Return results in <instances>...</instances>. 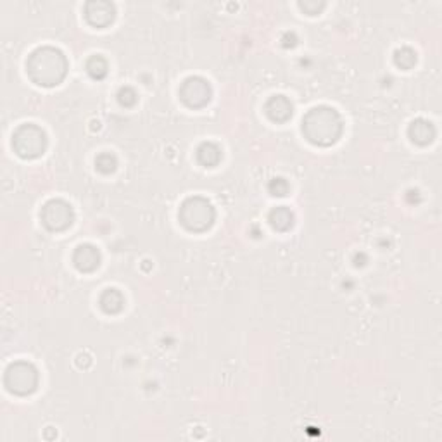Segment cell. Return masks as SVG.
I'll list each match as a JSON object with an SVG mask.
<instances>
[{
    "label": "cell",
    "mask_w": 442,
    "mask_h": 442,
    "mask_svg": "<svg viewBox=\"0 0 442 442\" xmlns=\"http://www.w3.org/2000/svg\"><path fill=\"white\" fill-rule=\"evenodd\" d=\"M66 56L59 48L44 45L35 48L26 60V73L30 80L39 86H58L67 74Z\"/></svg>",
    "instance_id": "6da1fadb"
},
{
    "label": "cell",
    "mask_w": 442,
    "mask_h": 442,
    "mask_svg": "<svg viewBox=\"0 0 442 442\" xmlns=\"http://www.w3.org/2000/svg\"><path fill=\"white\" fill-rule=\"evenodd\" d=\"M344 131V121L334 108L318 105L309 109L302 118V134L313 145L330 147L339 142Z\"/></svg>",
    "instance_id": "7a4b0ae2"
},
{
    "label": "cell",
    "mask_w": 442,
    "mask_h": 442,
    "mask_svg": "<svg viewBox=\"0 0 442 442\" xmlns=\"http://www.w3.org/2000/svg\"><path fill=\"white\" fill-rule=\"evenodd\" d=\"M178 220L180 225L188 232L202 233L213 226L214 220H216V211L207 199L194 195V197H187L181 202Z\"/></svg>",
    "instance_id": "3957f363"
},
{
    "label": "cell",
    "mask_w": 442,
    "mask_h": 442,
    "mask_svg": "<svg viewBox=\"0 0 442 442\" xmlns=\"http://www.w3.org/2000/svg\"><path fill=\"white\" fill-rule=\"evenodd\" d=\"M47 134L39 124L26 123L13 134V149L22 160H37L47 150Z\"/></svg>",
    "instance_id": "277c9868"
},
{
    "label": "cell",
    "mask_w": 442,
    "mask_h": 442,
    "mask_svg": "<svg viewBox=\"0 0 442 442\" xmlns=\"http://www.w3.org/2000/svg\"><path fill=\"white\" fill-rule=\"evenodd\" d=\"M39 370L30 361H14L4 373V385L16 396H30L39 387Z\"/></svg>",
    "instance_id": "5b68a950"
},
{
    "label": "cell",
    "mask_w": 442,
    "mask_h": 442,
    "mask_svg": "<svg viewBox=\"0 0 442 442\" xmlns=\"http://www.w3.org/2000/svg\"><path fill=\"white\" fill-rule=\"evenodd\" d=\"M40 220L48 232H64L73 225L74 211L70 202L63 199H51L41 207Z\"/></svg>",
    "instance_id": "8992f818"
},
{
    "label": "cell",
    "mask_w": 442,
    "mask_h": 442,
    "mask_svg": "<svg viewBox=\"0 0 442 442\" xmlns=\"http://www.w3.org/2000/svg\"><path fill=\"white\" fill-rule=\"evenodd\" d=\"M180 100L190 109H201L207 105L213 97V89L209 82L202 77H188L180 85Z\"/></svg>",
    "instance_id": "52a82bcc"
},
{
    "label": "cell",
    "mask_w": 442,
    "mask_h": 442,
    "mask_svg": "<svg viewBox=\"0 0 442 442\" xmlns=\"http://www.w3.org/2000/svg\"><path fill=\"white\" fill-rule=\"evenodd\" d=\"M85 20L93 28H108L116 20V7L108 0H90L85 4Z\"/></svg>",
    "instance_id": "ba28073f"
},
{
    "label": "cell",
    "mask_w": 442,
    "mask_h": 442,
    "mask_svg": "<svg viewBox=\"0 0 442 442\" xmlns=\"http://www.w3.org/2000/svg\"><path fill=\"white\" fill-rule=\"evenodd\" d=\"M73 264L82 273H92L100 266V251L92 244H82L74 249Z\"/></svg>",
    "instance_id": "9c48e42d"
},
{
    "label": "cell",
    "mask_w": 442,
    "mask_h": 442,
    "mask_svg": "<svg viewBox=\"0 0 442 442\" xmlns=\"http://www.w3.org/2000/svg\"><path fill=\"white\" fill-rule=\"evenodd\" d=\"M264 112L273 123H285L292 118L294 105L285 96H273L264 104Z\"/></svg>",
    "instance_id": "30bf717a"
},
{
    "label": "cell",
    "mask_w": 442,
    "mask_h": 442,
    "mask_svg": "<svg viewBox=\"0 0 442 442\" xmlns=\"http://www.w3.org/2000/svg\"><path fill=\"white\" fill-rule=\"evenodd\" d=\"M408 135H410L411 142H415L417 145H429L436 138V126H434L432 121L418 118L411 121L410 128H408Z\"/></svg>",
    "instance_id": "8fae6325"
},
{
    "label": "cell",
    "mask_w": 442,
    "mask_h": 442,
    "mask_svg": "<svg viewBox=\"0 0 442 442\" xmlns=\"http://www.w3.org/2000/svg\"><path fill=\"white\" fill-rule=\"evenodd\" d=\"M195 157H197L199 164L204 168H214L223 160V150L218 143L214 142H202L195 150Z\"/></svg>",
    "instance_id": "7c38bea8"
},
{
    "label": "cell",
    "mask_w": 442,
    "mask_h": 442,
    "mask_svg": "<svg viewBox=\"0 0 442 442\" xmlns=\"http://www.w3.org/2000/svg\"><path fill=\"white\" fill-rule=\"evenodd\" d=\"M99 306L105 315H118L124 308V296L118 289H105L99 297Z\"/></svg>",
    "instance_id": "4fadbf2b"
},
{
    "label": "cell",
    "mask_w": 442,
    "mask_h": 442,
    "mask_svg": "<svg viewBox=\"0 0 442 442\" xmlns=\"http://www.w3.org/2000/svg\"><path fill=\"white\" fill-rule=\"evenodd\" d=\"M268 221L277 232H287L294 226V213L287 206L273 207L268 214Z\"/></svg>",
    "instance_id": "5bb4252c"
},
{
    "label": "cell",
    "mask_w": 442,
    "mask_h": 442,
    "mask_svg": "<svg viewBox=\"0 0 442 442\" xmlns=\"http://www.w3.org/2000/svg\"><path fill=\"white\" fill-rule=\"evenodd\" d=\"M85 70L92 80H104V78L108 77L109 64H108V60H105V58L96 54V56H92V58H90L89 60H86Z\"/></svg>",
    "instance_id": "9a60e30c"
},
{
    "label": "cell",
    "mask_w": 442,
    "mask_h": 442,
    "mask_svg": "<svg viewBox=\"0 0 442 442\" xmlns=\"http://www.w3.org/2000/svg\"><path fill=\"white\" fill-rule=\"evenodd\" d=\"M417 52L411 47H401L394 52V63L401 70H411L417 64Z\"/></svg>",
    "instance_id": "2e32d148"
},
{
    "label": "cell",
    "mask_w": 442,
    "mask_h": 442,
    "mask_svg": "<svg viewBox=\"0 0 442 442\" xmlns=\"http://www.w3.org/2000/svg\"><path fill=\"white\" fill-rule=\"evenodd\" d=\"M96 168L99 169L104 175H111L118 168V160H116L115 154L111 152H102L96 157Z\"/></svg>",
    "instance_id": "e0dca14e"
},
{
    "label": "cell",
    "mask_w": 442,
    "mask_h": 442,
    "mask_svg": "<svg viewBox=\"0 0 442 442\" xmlns=\"http://www.w3.org/2000/svg\"><path fill=\"white\" fill-rule=\"evenodd\" d=\"M137 100L138 96L135 92V89H131V86H121L118 92V102L123 108H134L137 104Z\"/></svg>",
    "instance_id": "ac0fdd59"
},
{
    "label": "cell",
    "mask_w": 442,
    "mask_h": 442,
    "mask_svg": "<svg viewBox=\"0 0 442 442\" xmlns=\"http://www.w3.org/2000/svg\"><path fill=\"white\" fill-rule=\"evenodd\" d=\"M268 190H270V194L275 195V197H285L290 192V185L285 178H273L268 183Z\"/></svg>",
    "instance_id": "d6986e66"
},
{
    "label": "cell",
    "mask_w": 442,
    "mask_h": 442,
    "mask_svg": "<svg viewBox=\"0 0 442 442\" xmlns=\"http://www.w3.org/2000/svg\"><path fill=\"white\" fill-rule=\"evenodd\" d=\"M299 7L302 11H304V14H308V16H316V14L322 13L325 4L323 2H311V0H308V2H299Z\"/></svg>",
    "instance_id": "ffe728a7"
}]
</instances>
